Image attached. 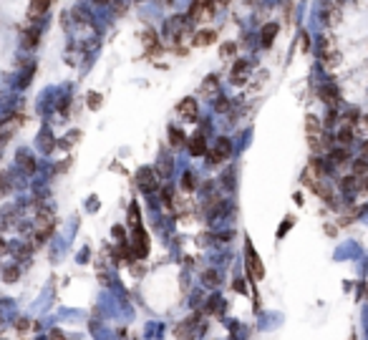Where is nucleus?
I'll return each instance as SVG.
<instances>
[{
	"instance_id": "6",
	"label": "nucleus",
	"mask_w": 368,
	"mask_h": 340,
	"mask_svg": "<svg viewBox=\"0 0 368 340\" xmlns=\"http://www.w3.org/2000/svg\"><path fill=\"white\" fill-rule=\"evenodd\" d=\"M51 8V0H30V8H28V18L30 20H38L46 10Z\"/></svg>"
},
{
	"instance_id": "1",
	"label": "nucleus",
	"mask_w": 368,
	"mask_h": 340,
	"mask_svg": "<svg viewBox=\"0 0 368 340\" xmlns=\"http://www.w3.org/2000/svg\"><path fill=\"white\" fill-rule=\"evenodd\" d=\"M215 15V0H194L189 8V20L192 23H207Z\"/></svg>"
},
{
	"instance_id": "27",
	"label": "nucleus",
	"mask_w": 368,
	"mask_h": 340,
	"mask_svg": "<svg viewBox=\"0 0 368 340\" xmlns=\"http://www.w3.org/2000/svg\"><path fill=\"white\" fill-rule=\"evenodd\" d=\"M215 3H220V5H230L232 0H215Z\"/></svg>"
},
{
	"instance_id": "26",
	"label": "nucleus",
	"mask_w": 368,
	"mask_h": 340,
	"mask_svg": "<svg viewBox=\"0 0 368 340\" xmlns=\"http://www.w3.org/2000/svg\"><path fill=\"white\" fill-rule=\"evenodd\" d=\"M363 159H366V162H368V141H366V144H363Z\"/></svg>"
},
{
	"instance_id": "11",
	"label": "nucleus",
	"mask_w": 368,
	"mask_h": 340,
	"mask_svg": "<svg viewBox=\"0 0 368 340\" xmlns=\"http://www.w3.org/2000/svg\"><path fill=\"white\" fill-rule=\"evenodd\" d=\"M38 38H40V28H30L23 33V46L25 48H35L38 46Z\"/></svg>"
},
{
	"instance_id": "18",
	"label": "nucleus",
	"mask_w": 368,
	"mask_h": 340,
	"mask_svg": "<svg viewBox=\"0 0 368 340\" xmlns=\"http://www.w3.org/2000/svg\"><path fill=\"white\" fill-rule=\"evenodd\" d=\"M351 139H353V129H341V131H338V141H341V144H348Z\"/></svg>"
},
{
	"instance_id": "9",
	"label": "nucleus",
	"mask_w": 368,
	"mask_h": 340,
	"mask_svg": "<svg viewBox=\"0 0 368 340\" xmlns=\"http://www.w3.org/2000/svg\"><path fill=\"white\" fill-rule=\"evenodd\" d=\"M215 30H199L197 35H194V46H212L215 43Z\"/></svg>"
},
{
	"instance_id": "8",
	"label": "nucleus",
	"mask_w": 368,
	"mask_h": 340,
	"mask_svg": "<svg viewBox=\"0 0 368 340\" xmlns=\"http://www.w3.org/2000/svg\"><path fill=\"white\" fill-rule=\"evenodd\" d=\"M204 149H207V144H204V136H202V134L192 136V141H189V154H192V157H202Z\"/></svg>"
},
{
	"instance_id": "25",
	"label": "nucleus",
	"mask_w": 368,
	"mask_h": 340,
	"mask_svg": "<svg viewBox=\"0 0 368 340\" xmlns=\"http://www.w3.org/2000/svg\"><path fill=\"white\" fill-rule=\"evenodd\" d=\"M121 235H124V227L116 224V227H114V237H121Z\"/></svg>"
},
{
	"instance_id": "22",
	"label": "nucleus",
	"mask_w": 368,
	"mask_h": 340,
	"mask_svg": "<svg viewBox=\"0 0 368 340\" xmlns=\"http://www.w3.org/2000/svg\"><path fill=\"white\" fill-rule=\"evenodd\" d=\"M235 53V43H227V46H222V56H232Z\"/></svg>"
},
{
	"instance_id": "17",
	"label": "nucleus",
	"mask_w": 368,
	"mask_h": 340,
	"mask_svg": "<svg viewBox=\"0 0 368 340\" xmlns=\"http://www.w3.org/2000/svg\"><path fill=\"white\" fill-rule=\"evenodd\" d=\"M169 136H172V144H174V146H182V144H184V134H182L179 129L172 126V129H169Z\"/></svg>"
},
{
	"instance_id": "14",
	"label": "nucleus",
	"mask_w": 368,
	"mask_h": 340,
	"mask_svg": "<svg viewBox=\"0 0 368 340\" xmlns=\"http://www.w3.org/2000/svg\"><path fill=\"white\" fill-rule=\"evenodd\" d=\"M320 96H323V101H328V106H336V103H338V91L331 88V86H328V88H323Z\"/></svg>"
},
{
	"instance_id": "21",
	"label": "nucleus",
	"mask_w": 368,
	"mask_h": 340,
	"mask_svg": "<svg viewBox=\"0 0 368 340\" xmlns=\"http://www.w3.org/2000/svg\"><path fill=\"white\" fill-rule=\"evenodd\" d=\"M15 277H18V270H15V267L5 270V280H8V282H15Z\"/></svg>"
},
{
	"instance_id": "7",
	"label": "nucleus",
	"mask_w": 368,
	"mask_h": 340,
	"mask_svg": "<svg viewBox=\"0 0 368 340\" xmlns=\"http://www.w3.org/2000/svg\"><path fill=\"white\" fill-rule=\"evenodd\" d=\"M210 157H212V162H225V159L230 157V141L222 139V141L212 149V154H210Z\"/></svg>"
},
{
	"instance_id": "13",
	"label": "nucleus",
	"mask_w": 368,
	"mask_h": 340,
	"mask_svg": "<svg viewBox=\"0 0 368 340\" xmlns=\"http://www.w3.org/2000/svg\"><path fill=\"white\" fill-rule=\"evenodd\" d=\"M348 159H351V157H348V149H336V151H331V162L338 164V167L346 164Z\"/></svg>"
},
{
	"instance_id": "23",
	"label": "nucleus",
	"mask_w": 368,
	"mask_h": 340,
	"mask_svg": "<svg viewBox=\"0 0 368 340\" xmlns=\"http://www.w3.org/2000/svg\"><path fill=\"white\" fill-rule=\"evenodd\" d=\"M182 186H187V189H194V181H192V174H184V181H182Z\"/></svg>"
},
{
	"instance_id": "2",
	"label": "nucleus",
	"mask_w": 368,
	"mask_h": 340,
	"mask_svg": "<svg viewBox=\"0 0 368 340\" xmlns=\"http://www.w3.org/2000/svg\"><path fill=\"white\" fill-rule=\"evenodd\" d=\"M131 252L136 259H144L146 252H149V237L146 232L141 230V227H136V232H134V242H131Z\"/></svg>"
},
{
	"instance_id": "3",
	"label": "nucleus",
	"mask_w": 368,
	"mask_h": 340,
	"mask_svg": "<svg viewBox=\"0 0 368 340\" xmlns=\"http://www.w3.org/2000/svg\"><path fill=\"white\" fill-rule=\"evenodd\" d=\"M247 270H250L252 280H262V277H265V267H262V262H260V257L255 255V250H252L250 242H247Z\"/></svg>"
},
{
	"instance_id": "24",
	"label": "nucleus",
	"mask_w": 368,
	"mask_h": 340,
	"mask_svg": "<svg viewBox=\"0 0 368 340\" xmlns=\"http://www.w3.org/2000/svg\"><path fill=\"white\" fill-rule=\"evenodd\" d=\"M308 48H310V35L303 33V51H308Z\"/></svg>"
},
{
	"instance_id": "15",
	"label": "nucleus",
	"mask_w": 368,
	"mask_h": 340,
	"mask_svg": "<svg viewBox=\"0 0 368 340\" xmlns=\"http://www.w3.org/2000/svg\"><path fill=\"white\" fill-rule=\"evenodd\" d=\"M144 43H146L149 51H156V48H159V41H156V35H154L151 30H144Z\"/></svg>"
},
{
	"instance_id": "10",
	"label": "nucleus",
	"mask_w": 368,
	"mask_h": 340,
	"mask_svg": "<svg viewBox=\"0 0 368 340\" xmlns=\"http://www.w3.org/2000/svg\"><path fill=\"white\" fill-rule=\"evenodd\" d=\"M245 79H247V63L237 61L235 63V71H232V84H242Z\"/></svg>"
},
{
	"instance_id": "20",
	"label": "nucleus",
	"mask_w": 368,
	"mask_h": 340,
	"mask_svg": "<svg viewBox=\"0 0 368 340\" xmlns=\"http://www.w3.org/2000/svg\"><path fill=\"white\" fill-rule=\"evenodd\" d=\"M89 106H91V108H94V111H96V108H99V106H101V96H99V93H94V91H91V93H89Z\"/></svg>"
},
{
	"instance_id": "5",
	"label": "nucleus",
	"mask_w": 368,
	"mask_h": 340,
	"mask_svg": "<svg viewBox=\"0 0 368 340\" xmlns=\"http://www.w3.org/2000/svg\"><path fill=\"white\" fill-rule=\"evenodd\" d=\"M177 111H179V116H182V119L194 121V119H197V101H194V98H184V101H179Z\"/></svg>"
},
{
	"instance_id": "16",
	"label": "nucleus",
	"mask_w": 368,
	"mask_h": 340,
	"mask_svg": "<svg viewBox=\"0 0 368 340\" xmlns=\"http://www.w3.org/2000/svg\"><path fill=\"white\" fill-rule=\"evenodd\" d=\"M202 91H204V93H210V96L217 93V79H215V76H210L207 84H202Z\"/></svg>"
},
{
	"instance_id": "12",
	"label": "nucleus",
	"mask_w": 368,
	"mask_h": 340,
	"mask_svg": "<svg viewBox=\"0 0 368 340\" xmlns=\"http://www.w3.org/2000/svg\"><path fill=\"white\" fill-rule=\"evenodd\" d=\"M277 30H280V28H277V23H267V25L262 28V46H265V48H267V46H272V38L277 35Z\"/></svg>"
},
{
	"instance_id": "4",
	"label": "nucleus",
	"mask_w": 368,
	"mask_h": 340,
	"mask_svg": "<svg viewBox=\"0 0 368 340\" xmlns=\"http://www.w3.org/2000/svg\"><path fill=\"white\" fill-rule=\"evenodd\" d=\"M136 184H139V189H144V192H151V189L159 186V176H156L151 169H139V174H136Z\"/></svg>"
},
{
	"instance_id": "19",
	"label": "nucleus",
	"mask_w": 368,
	"mask_h": 340,
	"mask_svg": "<svg viewBox=\"0 0 368 340\" xmlns=\"http://www.w3.org/2000/svg\"><path fill=\"white\" fill-rule=\"evenodd\" d=\"M204 277H207V285H210V287H217L220 280H217V272H215V270H207V272H204Z\"/></svg>"
},
{
	"instance_id": "28",
	"label": "nucleus",
	"mask_w": 368,
	"mask_h": 340,
	"mask_svg": "<svg viewBox=\"0 0 368 340\" xmlns=\"http://www.w3.org/2000/svg\"><path fill=\"white\" fill-rule=\"evenodd\" d=\"M96 3H111V0H96Z\"/></svg>"
}]
</instances>
